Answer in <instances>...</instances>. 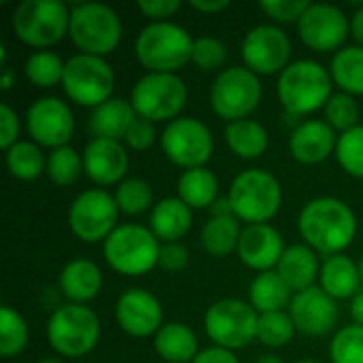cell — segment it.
I'll list each match as a JSON object with an SVG mask.
<instances>
[{"label":"cell","instance_id":"1","mask_svg":"<svg viewBox=\"0 0 363 363\" xmlns=\"http://www.w3.org/2000/svg\"><path fill=\"white\" fill-rule=\"evenodd\" d=\"M298 230L315 253L330 257L351 247L357 234V217L347 202L334 196H321L304 204L298 217Z\"/></svg>","mask_w":363,"mask_h":363},{"label":"cell","instance_id":"2","mask_svg":"<svg viewBox=\"0 0 363 363\" xmlns=\"http://www.w3.org/2000/svg\"><path fill=\"white\" fill-rule=\"evenodd\" d=\"M332 74L315 60L291 62L277 81V94L285 108V115L304 117L319 108H325L332 98Z\"/></svg>","mask_w":363,"mask_h":363},{"label":"cell","instance_id":"3","mask_svg":"<svg viewBox=\"0 0 363 363\" xmlns=\"http://www.w3.org/2000/svg\"><path fill=\"white\" fill-rule=\"evenodd\" d=\"M194 38L174 21H151L136 36L134 51L147 72L177 74L187 62H191Z\"/></svg>","mask_w":363,"mask_h":363},{"label":"cell","instance_id":"4","mask_svg":"<svg viewBox=\"0 0 363 363\" xmlns=\"http://www.w3.org/2000/svg\"><path fill=\"white\" fill-rule=\"evenodd\" d=\"M234 217L247 225L268 223L281 208L283 189L277 177L262 168H249L234 177L228 194Z\"/></svg>","mask_w":363,"mask_h":363},{"label":"cell","instance_id":"5","mask_svg":"<svg viewBox=\"0 0 363 363\" xmlns=\"http://www.w3.org/2000/svg\"><path fill=\"white\" fill-rule=\"evenodd\" d=\"M68 36L81 53L104 57L121 40V19L108 4L79 2L70 6Z\"/></svg>","mask_w":363,"mask_h":363},{"label":"cell","instance_id":"6","mask_svg":"<svg viewBox=\"0 0 363 363\" xmlns=\"http://www.w3.org/2000/svg\"><path fill=\"white\" fill-rule=\"evenodd\" d=\"M162 242L138 223H121L104 240L106 264L123 277H143L157 266Z\"/></svg>","mask_w":363,"mask_h":363},{"label":"cell","instance_id":"7","mask_svg":"<svg viewBox=\"0 0 363 363\" xmlns=\"http://www.w3.org/2000/svg\"><path fill=\"white\" fill-rule=\"evenodd\" d=\"M70 26V9L60 0H23L11 17L13 34L28 47L45 51L60 43Z\"/></svg>","mask_w":363,"mask_h":363},{"label":"cell","instance_id":"8","mask_svg":"<svg viewBox=\"0 0 363 363\" xmlns=\"http://www.w3.org/2000/svg\"><path fill=\"white\" fill-rule=\"evenodd\" d=\"M47 342L62 357H83L100 340V321L85 304L57 306L47 321Z\"/></svg>","mask_w":363,"mask_h":363},{"label":"cell","instance_id":"9","mask_svg":"<svg viewBox=\"0 0 363 363\" xmlns=\"http://www.w3.org/2000/svg\"><path fill=\"white\" fill-rule=\"evenodd\" d=\"M130 102L138 117L149 119L153 123H170L179 117L187 102V85L179 74L147 72L134 83Z\"/></svg>","mask_w":363,"mask_h":363},{"label":"cell","instance_id":"10","mask_svg":"<svg viewBox=\"0 0 363 363\" xmlns=\"http://www.w3.org/2000/svg\"><path fill=\"white\" fill-rule=\"evenodd\" d=\"M115 72L104 57L77 53L68 57L62 79V89L79 106L91 111L113 98Z\"/></svg>","mask_w":363,"mask_h":363},{"label":"cell","instance_id":"11","mask_svg":"<svg viewBox=\"0 0 363 363\" xmlns=\"http://www.w3.org/2000/svg\"><path fill=\"white\" fill-rule=\"evenodd\" d=\"M257 311L242 300L223 298L208 306L204 315L206 336L215 347L225 351H236L249 347L257 340Z\"/></svg>","mask_w":363,"mask_h":363},{"label":"cell","instance_id":"12","mask_svg":"<svg viewBox=\"0 0 363 363\" xmlns=\"http://www.w3.org/2000/svg\"><path fill=\"white\" fill-rule=\"evenodd\" d=\"M262 100V83L255 72L245 66L225 68L211 85V106L215 115L228 123L249 119Z\"/></svg>","mask_w":363,"mask_h":363},{"label":"cell","instance_id":"13","mask_svg":"<svg viewBox=\"0 0 363 363\" xmlns=\"http://www.w3.org/2000/svg\"><path fill=\"white\" fill-rule=\"evenodd\" d=\"M215 149L208 125L196 117H177L162 132L164 155L185 170L204 168Z\"/></svg>","mask_w":363,"mask_h":363},{"label":"cell","instance_id":"14","mask_svg":"<svg viewBox=\"0 0 363 363\" xmlns=\"http://www.w3.org/2000/svg\"><path fill=\"white\" fill-rule=\"evenodd\" d=\"M117 202L104 189L81 191L68 208V225L83 242H104L117 228Z\"/></svg>","mask_w":363,"mask_h":363},{"label":"cell","instance_id":"15","mask_svg":"<svg viewBox=\"0 0 363 363\" xmlns=\"http://www.w3.org/2000/svg\"><path fill=\"white\" fill-rule=\"evenodd\" d=\"M245 68L259 74H281L291 62V40L283 28L274 23H259L251 28L242 38Z\"/></svg>","mask_w":363,"mask_h":363},{"label":"cell","instance_id":"16","mask_svg":"<svg viewBox=\"0 0 363 363\" xmlns=\"http://www.w3.org/2000/svg\"><path fill=\"white\" fill-rule=\"evenodd\" d=\"M300 40L317 53L340 51L351 34V19L345 11L330 2H311L298 21Z\"/></svg>","mask_w":363,"mask_h":363},{"label":"cell","instance_id":"17","mask_svg":"<svg viewBox=\"0 0 363 363\" xmlns=\"http://www.w3.org/2000/svg\"><path fill=\"white\" fill-rule=\"evenodd\" d=\"M26 128L38 147L60 149L66 147L74 132V117L70 106L60 98H38L26 111Z\"/></svg>","mask_w":363,"mask_h":363},{"label":"cell","instance_id":"18","mask_svg":"<svg viewBox=\"0 0 363 363\" xmlns=\"http://www.w3.org/2000/svg\"><path fill=\"white\" fill-rule=\"evenodd\" d=\"M162 319H164L162 304L147 289L132 287V289L123 291L115 304L117 325L128 336H134V338L155 336L160 332V328L164 325Z\"/></svg>","mask_w":363,"mask_h":363},{"label":"cell","instance_id":"19","mask_svg":"<svg viewBox=\"0 0 363 363\" xmlns=\"http://www.w3.org/2000/svg\"><path fill=\"white\" fill-rule=\"evenodd\" d=\"M289 317L300 334L325 336L336 328L338 306L321 287H311L306 291L294 294L289 304Z\"/></svg>","mask_w":363,"mask_h":363},{"label":"cell","instance_id":"20","mask_svg":"<svg viewBox=\"0 0 363 363\" xmlns=\"http://www.w3.org/2000/svg\"><path fill=\"white\" fill-rule=\"evenodd\" d=\"M283 236L270 223H255L242 228L240 242H238V257L240 262L257 272L277 270L283 253H285Z\"/></svg>","mask_w":363,"mask_h":363},{"label":"cell","instance_id":"21","mask_svg":"<svg viewBox=\"0 0 363 363\" xmlns=\"http://www.w3.org/2000/svg\"><path fill=\"white\" fill-rule=\"evenodd\" d=\"M130 160L125 147L119 140L91 138L83 151L85 174L100 187L119 185L128 172Z\"/></svg>","mask_w":363,"mask_h":363},{"label":"cell","instance_id":"22","mask_svg":"<svg viewBox=\"0 0 363 363\" xmlns=\"http://www.w3.org/2000/svg\"><path fill=\"white\" fill-rule=\"evenodd\" d=\"M338 134L325 119H306L294 128L289 136V153L306 166L325 162L336 153Z\"/></svg>","mask_w":363,"mask_h":363},{"label":"cell","instance_id":"23","mask_svg":"<svg viewBox=\"0 0 363 363\" xmlns=\"http://www.w3.org/2000/svg\"><path fill=\"white\" fill-rule=\"evenodd\" d=\"M277 272L294 294L306 291L315 287V281L319 279V253H315L308 245H291L285 249Z\"/></svg>","mask_w":363,"mask_h":363},{"label":"cell","instance_id":"24","mask_svg":"<svg viewBox=\"0 0 363 363\" xmlns=\"http://www.w3.org/2000/svg\"><path fill=\"white\" fill-rule=\"evenodd\" d=\"M60 291L70 304H87L102 289V272L91 259H72L60 272Z\"/></svg>","mask_w":363,"mask_h":363},{"label":"cell","instance_id":"25","mask_svg":"<svg viewBox=\"0 0 363 363\" xmlns=\"http://www.w3.org/2000/svg\"><path fill=\"white\" fill-rule=\"evenodd\" d=\"M149 230L155 238L166 242H179L191 230V208L177 198H162L149 215Z\"/></svg>","mask_w":363,"mask_h":363},{"label":"cell","instance_id":"26","mask_svg":"<svg viewBox=\"0 0 363 363\" xmlns=\"http://www.w3.org/2000/svg\"><path fill=\"white\" fill-rule=\"evenodd\" d=\"M319 287L334 300H353L362 289L359 264H355L349 255H330L321 264L319 272Z\"/></svg>","mask_w":363,"mask_h":363},{"label":"cell","instance_id":"27","mask_svg":"<svg viewBox=\"0 0 363 363\" xmlns=\"http://www.w3.org/2000/svg\"><path fill=\"white\" fill-rule=\"evenodd\" d=\"M136 111L130 100L111 98L104 104L96 106L89 115V130L94 138H108V140H123L130 125L136 119Z\"/></svg>","mask_w":363,"mask_h":363},{"label":"cell","instance_id":"28","mask_svg":"<svg viewBox=\"0 0 363 363\" xmlns=\"http://www.w3.org/2000/svg\"><path fill=\"white\" fill-rule=\"evenodd\" d=\"M153 347L155 353L168 363H191L200 353L194 330L179 321L164 323L153 336Z\"/></svg>","mask_w":363,"mask_h":363},{"label":"cell","instance_id":"29","mask_svg":"<svg viewBox=\"0 0 363 363\" xmlns=\"http://www.w3.org/2000/svg\"><path fill=\"white\" fill-rule=\"evenodd\" d=\"M294 291L281 279L277 270L259 272L249 285V304L257 311V315L279 313L291 304Z\"/></svg>","mask_w":363,"mask_h":363},{"label":"cell","instance_id":"30","mask_svg":"<svg viewBox=\"0 0 363 363\" xmlns=\"http://www.w3.org/2000/svg\"><path fill=\"white\" fill-rule=\"evenodd\" d=\"M225 143L234 155L242 160H257L268 149V132L255 119H240L225 125Z\"/></svg>","mask_w":363,"mask_h":363},{"label":"cell","instance_id":"31","mask_svg":"<svg viewBox=\"0 0 363 363\" xmlns=\"http://www.w3.org/2000/svg\"><path fill=\"white\" fill-rule=\"evenodd\" d=\"M177 191L189 208H211L219 198V181L206 166L191 168L179 177Z\"/></svg>","mask_w":363,"mask_h":363},{"label":"cell","instance_id":"32","mask_svg":"<svg viewBox=\"0 0 363 363\" xmlns=\"http://www.w3.org/2000/svg\"><path fill=\"white\" fill-rule=\"evenodd\" d=\"M240 234L242 228L236 217H211L200 232V245L211 257H228L238 251Z\"/></svg>","mask_w":363,"mask_h":363},{"label":"cell","instance_id":"33","mask_svg":"<svg viewBox=\"0 0 363 363\" xmlns=\"http://www.w3.org/2000/svg\"><path fill=\"white\" fill-rule=\"evenodd\" d=\"M330 74L340 91L351 96H363V47L349 45L334 53Z\"/></svg>","mask_w":363,"mask_h":363},{"label":"cell","instance_id":"34","mask_svg":"<svg viewBox=\"0 0 363 363\" xmlns=\"http://www.w3.org/2000/svg\"><path fill=\"white\" fill-rule=\"evenodd\" d=\"M6 170L19 181H34L47 170V157L32 140H19L6 151Z\"/></svg>","mask_w":363,"mask_h":363},{"label":"cell","instance_id":"35","mask_svg":"<svg viewBox=\"0 0 363 363\" xmlns=\"http://www.w3.org/2000/svg\"><path fill=\"white\" fill-rule=\"evenodd\" d=\"M64 68H66V62L53 53V51H34L28 55L26 64H23V72H26V79L36 85V87H55V85H62V79H64Z\"/></svg>","mask_w":363,"mask_h":363},{"label":"cell","instance_id":"36","mask_svg":"<svg viewBox=\"0 0 363 363\" xmlns=\"http://www.w3.org/2000/svg\"><path fill=\"white\" fill-rule=\"evenodd\" d=\"M47 177L60 185V187H68L72 183H77V179L81 177V172H85L83 168V155L79 151H74L70 145L53 149L47 155Z\"/></svg>","mask_w":363,"mask_h":363},{"label":"cell","instance_id":"37","mask_svg":"<svg viewBox=\"0 0 363 363\" xmlns=\"http://www.w3.org/2000/svg\"><path fill=\"white\" fill-rule=\"evenodd\" d=\"M113 198L117 202L119 213L123 215H140L149 211L153 204V189L145 179H123L115 191Z\"/></svg>","mask_w":363,"mask_h":363},{"label":"cell","instance_id":"38","mask_svg":"<svg viewBox=\"0 0 363 363\" xmlns=\"http://www.w3.org/2000/svg\"><path fill=\"white\" fill-rule=\"evenodd\" d=\"M28 345V323L26 319L13 311L11 306H4L0 311V353L2 357H15L19 355Z\"/></svg>","mask_w":363,"mask_h":363},{"label":"cell","instance_id":"39","mask_svg":"<svg viewBox=\"0 0 363 363\" xmlns=\"http://www.w3.org/2000/svg\"><path fill=\"white\" fill-rule=\"evenodd\" d=\"M296 332L298 330H296L289 313H285V311L266 313V315H259V319H257V340L264 347L281 349L291 342Z\"/></svg>","mask_w":363,"mask_h":363},{"label":"cell","instance_id":"40","mask_svg":"<svg viewBox=\"0 0 363 363\" xmlns=\"http://www.w3.org/2000/svg\"><path fill=\"white\" fill-rule=\"evenodd\" d=\"M332 363H363V328L357 323L340 328L330 342Z\"/></svg>","mask_w":363,"mask_h":363},{"label":"cell","instance_id":"41","mask_svg":"<svg viewBox=\"0 0 363 363\" xmlns=\"http://www.w3.org/2000/svg\"><path fill=\"white\" fill-rule=\"evenodd\" d=\"M323 113H325V121L340 134L359 125V104L351 94L345 91L332 94Z\"/></svg>","mask_w":363,"mask_h":363},{"label":"cell","instance_id":"42","mask_svg":"<svg viewBox=\"0 0 363 363\" xmlns=\"http://www.w3.org/2000/svg\"><path fill=\"white\" fill-rule=\"evenodd\" d=\"M336 160L340 168L355 177L363 179V125L359 123L357 128L345 132L338 136V147H336Z\"/></svg>","mask_w":363,"mask_h":363},{"label":"cell","instance_id":"43","mask_svg":"<svg viewBox=\"0 0 363 363\" xmlns=\"http://www.w3.org/2000/svg\"><path fill=\"white\" fill-rule=\"evenodd\" d=\"M228 60V47L223 40L215 36H198L194 38L191 49V64L204 72H213L221 68Z\"/></svg>","mask_w":363,"mask_h":363},{"label":"cell","instance_id":"44","mask_svg":"<svg viewBox=\"0 0 363 363\" xmlns=\"http://www.w3.org/2000/svg\"><path fill=\"white\" fill-rule=\"evenodd\" d=\"M311 6L308 0H266L259 4V9L277 23H296L300 21V17L306 13V9Z\"/></svg>","mask_w":363,"mask_h":363},{"label":"cell","instance_id":"45","mask_svg":"<svg viewBox=\"0 0 363 363\" xmlns=\"http://www.w3.org/2000/svg\"><path fill=\"white\" fill-rule=\"evenodd\" d=\"M189 266V251L185 245L181 242H166L160 249V259H157V268H162L164 272H183Z\"/></svg>","mask_w":363,"mask_h":363},{"label":"cell","instance_id":"46","mask_svg":"<svg viewBox=\"0 0 363 363\" xmlns=\"http://www.w3.org/2000/svg\"><path fill=\"white\" fill-rule=\"evenodd\" d=\"M155 125L153 121L149 119H143V117H136L134 123L130 125L123 143L132 149V151H147L153 143H155Z\"/></svg>","mask_w":363,"mask_h":363},{"label":"cell","instance_id":"47","mask_svg":"<svg viewBox=\"0 0 363 363\" xmlns=\"http://www.w3.org/2000/svg\"><path fill=\"white\" fill-rule=\"evenodd\" d=\"M17 136H19V117L4 102V104H0V147L4 151H9L15 143H19Z\"/></svg>","mask_w":363,"mask_h":363},{"label":"cell","instance_id":"48","mask_svg":"<svg viewBox=\"0 0 363 363\" xmlns=\"http://www.w3.org/2000/svg\"><path fill=\"white\" fill-rule=\"evenodd\" d=\"M136 6L151 21H170L168 17H172L181 9V2L179 0H140Z\"/></svg>","mask_w":363,"mask_h":363},{"label":"cell","instance_id":"49","mask_svg":"<svg viewBox=\"0 0 363 363\" xmlns=\"http://www.w3.org/2000/svg\"><path fill=\"white\" fill-rule=\"evenodd\" d=\"M191 363H240L238 357L232 351L219 349V347H208L198 353V357Z\"/></svg>","mask_w":363,"mask_h":363},{"label":"cell","instance_id":"50","mask_svg":"<svg viewBox=\"0 0 363 363\" xmlns=\"http://www.w3.org/2000/svg\"><path fill=\"white\" fill-rule=\"evenodd\" d=\"M230 6L228 0H194L191 9L200 11V13H221Z\"/></svg>","mask_w":363,"mask_h":363},{"label":"cell","instance_id":"51","mask_svg":"<svg viewBox=\"0 0 363 363\" xmlns=\"http://www.w3.org/2000/svg\"><path fill=\"white\" fill-rule=\"evenodd\" d=\"M211 217H234V208L228 196L215 200V204L211 206Z\"/></svg>","mask_w":363,"mask_h":363},{"label":"cell","instance_id":"52","mask_svg":"<svg viewBox=\"0 0 363 363\" xmlns=\"http://www.w3.org/2000/svg\"><path fill=\"white\" fill-rule=\"evenodd\" d=\"M351 36L359 47H363V4L351 15Z\"/></svg>","mask_w":363,"mask_h":363},{"label":"cell","instance_id":"53","mask_svg":"<svg viewBox=\"0 0 363 363\" xmlns=\"http://www.w3.org/2000/svg\"><path fill=\"white\" fill-rule=\"evenodd\" d=\"M351 317L357 325L363 328V289L351 300Z\"/></svg>","mask_w":363,"mask_h":363},{"label":"cell","instance_id":"54","mask_svg":"<svg viewBox=\"0 0 363 363\" xmlns=\"http://www.w3.org/2000/svg\"><path fill=\"white\" fill-rule=\"evenodd\" d=\"M13 85H15V70L9 68V66H4V68H2V74H0V87H2L4 91H9Z\"/></svg>","mask_w":363,"mask_h":363},{"label":"cell","instance_id":"55","mask_svg":"<svg viewBox=\"0 0 363 363\" xmlns=\"http://www.w3.org/2000/svg\"><path fill=\"white\" fill-rule=\"evenodd\" d=\"M255 363H283V359L277 357V355H262Z\"/></svg>","mask_w":363,"mask_h":363},{"label":"cell","instance_id":"56","mask_svg":"<svg viewBox=\"0 0 363 363\" xmlns=\"http://www.w3.org/2000/svg\"><path fill=\"white\" fill-rule=\"evenodd\" d=\"M38 363H64V362H60V359H53V357H47V359H40Z\"/></svg>","mask_w":363,"mask_h":363},{"label":"cell","instance_id":"57","mask_svg":"<svg viewBox=\"0 0 363 363\" xmlns=\"http://www.w3.org/2000/svg\"><path fill=\"white\" fill-rule=\"evenodd\" d=\"M359 277H362V285H363V257L359 259Z\"/></svg>","mask_w":363,"mask_h":363},{"label":"cell","instance_id":"58","mask_svg":"<svg viewBox=\"0 0 363 363\" xmlns=\"http://www.w3.org/2000/svg\"><path fill=\"white\" fill-rule=\"evenodd\" d=\"M296 363H321V362H317V359H302V362H296Z\"/></svg>","mask_w":363,"mask_h":363}]
</instances>
